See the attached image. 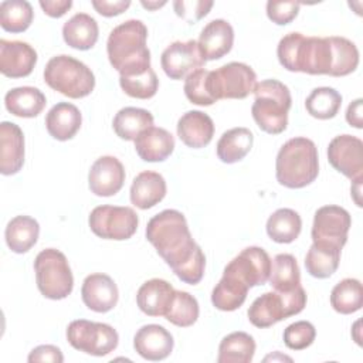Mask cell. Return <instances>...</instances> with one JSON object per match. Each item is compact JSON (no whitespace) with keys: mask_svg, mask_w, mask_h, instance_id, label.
<instances>
[{"mask_svg":"<svg viewBox=\"0 0 363 363\" xmlns=\"http://www.w3.org/2000/svg\"><path fill=\"white\" fill-rule=\"evenodd\" d=\"M213 4V1L204 0H176L173 1V9L179 17L186 20L189 24H194L207 16Z\"/></svg>","mask_w":363,"mask_h":363,"instance_id":"cell-45","label":"cell"},{"mask_svg":"<svg viewBox=\"0 0 363 363\" xmlns=\"http://www.w3.org/2000/svg\"><path fill=\"white\" fill-rule=\"evenodd\" d=\"M35 62L37 52L28 43L0 40V71L4 77H27L31 74Z\"/></svg>","mask_w":363,"mask_h":363,"instance_id":"cell-16","label":"cell"},{"mask_svg":"<svg viewBox=\"0 0 363 363\" xmlns=\"http://www.w3.org/2000/svg\"><path fill=\"white\" fill-rule=\"evenodd\" d=\"M166 190V180L160 173L152 170L140 172L130 186V203L140 210L152 208L164 199Z\"/></svg>","mask_w":363,"mask_h":363,"instance_id":"cell-22","label":"cell"},{"mask_svg":"<svg viewBox=\"0 0 363 363\" xmlns=\"http://www.w3.org/2000/svg\"><path fill=\"white\" fill-rule=\"evenodd\" d=\"M0 172L11 176L20 172L24 164V135L13 122L0 123Z\"/></svg>","mask_w":363,"mask_h":363,"instance_id":"cell-20","label":"cell"},{"mask_svg":"<svg viewBox=\"0 0 363 363\" xmlns=\"http://www.w3.org/2000/svg\"><path fill=\"white\" fill-rule=\"evenodd\" d=\"M82 115L79 109L69 102H58L45 116V128L48 133L57 140L72 139L79 130Z\"/></svg>","mask_w":363,"mask_h":363,"instance_id":"cell-25","label":"cell"},{"mask_svg":"<svg viewBox=\"0 0 363 363\" xmlns=\"http://www.w3.org/2000/svg\"><path fill=\"white\" fill-rule=\"evenodd\" d=\"M204 268H206V257L199 247L196 252L190 257L189 261H186L182 267H179L174 274L176 277L190 285H196L203 279L204 275Z\"/></svg>","mask_w":363,"mask_h":363,"instance_id":"cell-44","label":"cell"},{"mask_svg":"<svg viewBox=\"0 0 363 363\" xmlns=\"http://www.w3.org/2000/svg\"><path fill=\"white\" fill-rule=\"evenodd\" d=\"M319 160L316 145L303 136L285 142L275 160V176L281 186L302 189L318 177Z\"/></svg>","mask_w":363,"mask_h":363,"instance_id":"cell-2","label":"cell"},{"mask_svg":"<svg viewBox=\"0 0 363 363\" xmlns=\"http://www.w3.org/2000/svg\"><path fill=\"white\" fill-rule=\"evenodd\" d=\"M94 9L104 17H113L123 13L129 6V0H92Z\"/></svg>","mask_w":363,"mask_h":363,"instance_id":"cell-48","label":"cell"},{"mask_svg":"<svg viewBox=\"0 0 363 363\" xmlns=\"http://www.w3.org/2000/svg\"><path fill=\"white\" fill-rule=\"evenodd\" d=\"M40 7L44 10V13L52 18L62 17L71 7V0H41Z\"/></svg>","mask_w":363,"mask_h":363,"instance_id":"cell-49","label":"cell"},{"mask_svg":"<svg viewBox=\"0 0 363 363\" xmlns=\"http://www.w3.org/2000/svg\"><path fill=\"white\" fill-rule=\"evenodd\" d=\"M299 7L301 3L298 1H268L267 16L272 23L278 26H285L298 16Z\"/></svg>","mask_w":363,"mask_h":363,"instance_id":"cell-46","label":"cell"},{"mask_svg":"<svg viewBox=\"0 0 363 363\" xmlns=\"http://www.w3.org/2000/svg\"><path fill=\"white\" fill-rule=\"evenodd\" d=\"M98 23L86 13H77L62 26L64 41L75 50H89L98 41Z\"/></svg>","mask_w":363,"mask_h":363,"instance_id":"cell-26","label":"cell"},{"mask_svg":"<svg viewBox=\"0 0 363 363\" xmlns=\"http://www.w3.org/2000/svg\"><path fill=\"white\" fill-rule=\"evenodd\" d=\"M173 345L170 332L156 323L142 326L133 337V347L138 354L150 362L166 359L172 353Z\"/></svg>","mask_w":363,"mask_h":363,"instance_id":"cell-18","label":"cell"},{"mask_svg":"<svg viewBox=\"0 0 363 363\" xmlns=\"http://www.w3.org/2000/svg\"><path fill=\"white\" fill-rule=\"evenodd\" d=\"M208 72L204 68L196 69L193 72H190L186 79H184V94L186 98L196 105L200 106H210L214 102H217L208 91V85H207V78H208Z\"/></svg>","mask_w":363,"mask_h":363,"instance_id":"cell-42","label":"cell"},{"mask_svg":"<svg viewBox=\"0 0 363 363\" xmlns=\"http://www.w3.org/2000/svg\"><path fill=\"white\" fill-rule=\"evenodd\" d=\"M112 126L121 139L135 140L143 130L153 126V115L142 108L126 106L118 111Z\"/></svg>","mask_w":363,"mask_h":363,"instance_id":"cell-32","label":"cell"},{"mask_svg":"<svg viewBox=\"0 0 363 363\" xmlns=\"http://www.w3.org/2000/svg\"><path fill=\"white\" fill-rule=\"evenodd\" d=\"M199 313V302L193 295L186 291H174L164 318L179 328H189L196 323Z\"/></svg>","mask_w":363,"mask_h":363,"instance_id":"cell-41","label":"cell"},{"mask_svg":"<svg viewBox=\"0 0 363 363\" xmlns=\"http://www.w3.org/2000/svg\"><path fill=\"white\" fill-rule=\"evenodd\" d=\"M47 104L45 95L34 86H17L4 96L6 109L18 118H34L43 112Z\"/></svg>","mask_w":363,"mask_h":363,"instance_id":"cell-27","label":"cell"},{"mask_svg":"<svg viewBox=\"0 0 363 363\" xmlns=\"http://www.w3.org/2000/svg\"><path fill=\"white\" fill-rule=\"evenodd\" d=\"M177 136L189 147H204L214 136L213 119L201 111H189L177 122Z\"/></svg>","mask_w":363,"mask_h":363,"instance_id":"cell-21","label":"cell"},{"mask_svg":"<svg viewBox=\"0 0 363 363\" xmlns=\"http://www.w3.org/2000/svg\"><path fill=\"white\" fill-rule=\"evenodd\" d=\"M204 62L199 44L194 40L174 41L164 48L160 57L162 68L170 79H183L190 72L200 69Z\"/></svg>","mask_w":363,"mask_h":363,"instance_id":"cell-14","label":"cell"},{"mask_svg":"<svg viewBox=\"0 0 363 363\" xmlns=\"http://www.w3.org/2000/svg\"><path fill=\"white\" fill-rule=\"evenodd\" d=\"M38 291L48 299L67 298L74 288V277L67 257L55 248L43 250L34 261Z\"/></svg>","mask_w":363,"mask_h":363,"instance_id":"cell-6","label":"cell"},{"mask_svg":"<svg viewBox=\"0 0 363 363\" xmlns=\"http://www.w3.org/2000/svg\"><path fill=\"white\" fill-rule=\"evenodd\" d=\"M302 230L301 216L292 208H278L267 221L268 237L279 244H289L298 238Z\"/></svg>","mask_w":363,"mask_h":363,"instance_id":"cell-34","label":"cell"},{"mask_svg":"<svg viewBox=\"0 0 363 363\" xmlns=\"http://www.w3.org/2000/svg\"><path fill=\"white\" fill-rule=\"evenodd\" d=\"M40 225L30 216H17L6 227L4 237L9 248L16 254L27 252L38 240Z\"/></svg>","mask_w":363,"mask_h":363,"instance_id":"cell-31","label":"cell"},{"mask_svg":"<svg viewBox=\"0 0 363 363\" xmlns=\"http://www.w3.org/2000/svg\"><path fill=\"white\" fill-rule=\"evenodd\" d=\"M254 95L251 113L258 128L271 135L282 133L292 105L289 88L278 79H264L255 85Z\"/></svg>","mask_w":363,"mask_h":363,"instance_id":"cell-4","label":"cell"},{"mask_svg":"<svg viewBox=\"0 0 363 363\" xmlns=\"http://www.w3.org/2000/svg\"><path fill=\"white\" fill-rule=\"evenodd\" d=\"M30 363L34 362H52V363H62L64 362V356L62 352L60 350V347L54 346V345H41L34 347L27 359Z\"/></svg>","mask_w":363,"mask_h":363,"instance_id":"cell-47","label":"cell"},{"mask_svg":"<svg viewBox=\"0 0 363 363\" xmlns=\"http://www.w3.org/2000/svg\"><path fill=\"white\" fill-rule=\"evenodd\" d=\"M44 81L54 91L72 98L88 96L95 88L94 72L71 55L52 57L44 69Z\"/></svg>","mask_w":363,"mask_h":363,"instance_id":"cell-5","label":"cell"},{"mask_svg":"<svg viewBox=\"0 0 363 363\" xmlns=\"http://www.w3.org/2000/svg\"><path fill=\"white\" fill-rule=\"evenodd\" d=\"M330 305L342 315L357 312L363 305V288L360 281L345 278L336 284L330 292Z\"/></svg>","mask_w":363,"mask_h":363,"instance_id":"cell-37","label":"cell"},{"mask_svg":"<svg viewBox=\"0 0 363 363\" xmlns=\"http://www.w3.org/2000/svg\"><path fill=\"white\" fill-rule=\"evenodd\" d=\"M342 248L326 244L313 242L305 257V268L309 275L323 279L333 275L339 267Z\"/></svg>","mask_w":363,"mask_h":363,"instance_id":"cell-29","label":"cell"},{"mask_svg":"<svg viewBox=\"0 0 363 363\" xmlns=\"http://www.w3.org/2000/svg\"><path fill=\"white\" fill-rule=\"evenodd\" d=\"M81 296L88 309L105 313L116 306L119 292L115 281L109 275L98 272L88 275L84 279Z\"/></svg>","mask_w":363,"mask_h":363,"instance_id":"cell-17","label":"cell"},{"mask_svg":"<svg viewBox=\"0 0 363 363\" xmlns=\"http://www.w3.org/2000/svg\"><path fill=\"white\" fill-rule=\"evenodd\" d=\"M140 4H142L145 9H147V10H156V9L162 7V6H164L166 1H164V0H163V1H145V0H142Z\"/></svg>","mask_w":363,"mask_h":363,"instance_id":"cell-51","label":"cell"},{"mask_svg":"<svg viewBox=\"0 0 363 363\" xmlns=\"http://www.w3.org/2000/svg\"><path fill=\"white\" fill-rule=\"evenodd\" d=\"M123 183L125 169L115 156H101L91 166L88 184L95 196L111 197L122 189Z\"/></svg>","mask_w":363,"mask_h":363,"instance_id":"cell-15","label":"cell"},{"mask_svg":"<svg viewBox=\"0 0 363 363\" xmlns=\"http://www.w3.org/2000/svg\"><path fill=\"white\" fill-rule=\"evenodd\" d=\"M147 28L140 20H128L116 26L108 37L106 52L111 65L121 74L135 68L150 67L146 45Z\"/></svg>","mask_w":363,"mask_h":363,"instance_id":"cell-3","label":"cell"},{"mask_svg":"<svg viewBox=\"0 0 363 363\" xmlns=\"http://www.w3.org/2000/svg\"><path fill=\"white\" fill-rule=\"evenodd\" d=\"M254 143L252 132L247 128H233L225 130L217 142V156L223 163L231 164L242 160Z\"/></svg>","mask_w":363,"mask_h":363,"instance_id":"cell-28","label":"cell"},{"mask_svg":"<svg viewBox=\"0 0 363 363\" xmlns=\"http://www.w3.org/2000/svg\"><path fill=\"white\" fill-rule=\"evenodd\" d=\"M34 17L33 7L26 0H4L0 3V26L9 33L26 31Z\"/></svg>","mask_w":363,"mask_h":363,"instance_id":"cell-39","label":"cell"},{"mask_svg":"<svg viewBox=\"0 0 363 363\" xmlns=\"http://www.w3.org/2000/svg\"><path fill=\"white\" fill-rule=\"evenodd\" d=\"M234 43V30L223 18L211 20L204 26L199 37V48L204 61L220 60L228 54Z\"/></svg>","mask_w":363,"mask_h":363,"instance_id":"cell-19","label":"cell"},{"mask_svg":"<svg viewBox=\"0 0 363 363\" xmlns=\"http://www.w3.org/2000/svg\"><path fill=\"white\" fill-rule=\"evenodd\" d=\"M332 45V71L330 77H345L352 74L359 65V50L345 37H329Z\"/></svg>","mask_w":363,"mask_h":363,"instance_id":"cell-40","label":"cell"},{"mask_svg":"<svg viewBox=\"0 0 363 363\" xmlns=\"http://www.w3.org/2000/svg\"><path fill=\"white\" fill-rule=\"evenodd\" d=\"M135 150L145 162H163L174 150V138L164 128L150 126L135 139Z\"/></svg>","mask_w":363,"mask_h":363,"instance_id":"cell-23","label":"cell"},{"mask_svg":"<svg viewBox=\"0 0 363 363\" xmlns=\"http://www.w3.org/2000/svg\"><path fill=\"white\" fill-rule=\"evenodd\" d=\"M119 85L132 98L149 99L159 89V79L152 67L135 68L119 74Z\"/></svg>","mask_w":363,"mask_h":363,"instance_id":"cell-33","label":"cell"},{"mask_svg":"<svg viewBox=\"0 0 363 363\" xmlns=\"http://www.w3.org/2000/svg\"><path fill=\"white\" fill-rule=\"evenodd\" d=\"M255 353V340L245 332H233L218 346V363H250Z\"/></svg>","mask_w":363,"mask_h":363,"instance_id":"cell-35","label":"cell"},{"mask_svg":"<svg viewBox=\"0 0 363 363\" xmlns=\"http://www.w3.org/2000/svg\"><path fill=\"white\" fill-rule=\"evenodd\" d=\"M248 289V285L241 279L231 274L223 272V278L211 292V303L214 308L224 312L235 311L245 302Z\"/></svg>","mask_w":363,"mask_h":363,"instance_id":"cell-30","label":"cell"},{"mask_svg":"<svg viewBox=\"0 0 363 363\" xmlns=\"http://www.w3.org/2000/svg\"><path fill=\"white\" fill-rule=\"evenodd\" d=\"M328 160L333 169L350 180L363 179V142L352 135H339L328 146Z\"/></svg>","mask_w":363,"mask_h":363,"instance_id":"cell-13","label":"cell"},{"mask_svg":"<svg viewBox=\"0 0 363 363\" xmlns=\"http://www.w3.org/2000/svg\"><path fill=\"white\" fill-rule=\"evenodd\" d=\"M362 105H363L362 98H357V99H354V101L347 106V111H346V121H347V123H349L350 126H353V128H357V129H362V128H363Z\"/></svg>","mask_w":363,"mask_h":363,"instance_id":"cell-50","label":"cell"},{"mask_svg":"<svg viewBox=\"0 0 363 363\" xmlns=\"http://www.w3.org/2000/svg\"><path fill=\"white\" fill-rule=\"evenodd\" d=\"M67 340L79 352L92 356H106L116 349L119 336L108 323L77 319L67 328Z\"/></svg>","mask_w":363,"mask_h":363,"instance_id":"cell-9","label":"cell"},{"mask_svg":"<svg viewBox=\"0 0 363 363\" xmlns=\"http://www.w3.org/2000/svg\"><path fill=\"white\" fill-rule=\"evenodd\" d=\"M316 337L315 326L308 320H298L286 326L284 330V343L292 350H303L309 347Z\"/></svg>","mask_w":363,"mask_h":363,"instance_id":"cell-43","label":"cell"},{"mask_svg":"<svg viewBox=\"0 0 363 363\" xmlns=\"http://www.w3.org/2000/svg\"><path fill=\"white\" fill-rule=\"evenodd\" d=\"M306 305V292L296 286L289 292H265L248 308V319L257 328H269L277 322L298 315Z\"/></svg>","mask_w":363,"mask_h":363,"instance_id":"cell-7","label":"cell"},{"mask_svg":"<svg viewBox=\"0 0 363 363\" xmlns=\"http://www.w3.org/2000/svg\"><path fill=\"white\" fill-rule=\"evenodd\" d=\"M342 106V95L330 86H319L312 89L305 101L308 113L316 119H332Z\"/></svg>","mask_w":363,"mask_h":363,"instance_id":"cell-38","label":"cell"},{"mask_svg":"<svg viewBox=\"0 0 363 363\" xmlns=\"http://www.w3.org/2000/svg\"><path fill=\"white\" fill-rule=\"evenodd\" d=\"M146 238L174 272L196 252L199 245L191 237L186 217L177 210H163L152 217Z\"/></svg>","mask_w":363,"mask_h":363,"instance_id":"cell-1","label":"cell"},{"mask_svg":"<svg viewBox=\"0 0 363 363\" xmlns=\"http://www.w3.org/2000/svg\"><path fill=\"white\" fill-rule=\"evenodd\" d=\"M268 281L277 292H289L301 285V272L295 257L291 254L275 255L271 261Z\"/></svg>","mask_w":363,"mask_h":363,"instance_id":"cell-36","label":"cell"},{"mask_svg":"<svg viewBox=\"0 0 363 363\" xmlns=\"http://www.w3.org/2000/svg\"><path fill=\"white\" fill-rule=\"evenodd\" d=\"M352 218L347 210L339 206H323L316 210L312 224V241L326 242L343 248Z\"/></svg>","mask_w":363,"mask_h":363,"instance_id":"cell-11","label":"cell"},{"mask_svg":"<svg viewBox=\"0 0 363 363\" xmlns=\"http://www.w3.org/2000/svg\"><path fill=\"white\" fill-rule=\"evenodd\" d=\"M91 231L104 238L122 241L130 238L139 224L138 214L130 207L122 206H98L88 218Z\"/></svg>","mask_w":363,"mask_h":363,"instance_id":"cell-10","label":"cell"},{"mask_svg":"<svg viewBox=\"0 0 363 363\" xmlns=\"http://www.w3.org/2000/svg\"><path fill=\"white\" fill-rule=\"evenodd\" d=\"M174 291L176 289L164 279H149L143 282L142 286L138 289V306L147 316H164L174 295Z\"/></svg>","mask_w":363,"mask_h":363,"instance_id":"cell-24","label":"cell"},{"mask_svg":"<svg viewBox=\"0 0 363 363\" xmlns=\"http://www.w3.org/2000/svg\"><path fill=\"white\" fill-rule=\"evenodd\" d=\"M271 271V258L261 247H247L234 257L224 268V272L231 274L251 286L264 285L268 281Z\"/></svg>","mask_w":363,"mask_h":363,"instance_id":"cell-12","label":"cell"},{"mask_svg":"<svg viewBox=\"0 0 363 363\" xmlns=\"http://www.w3.org/2000/svg\"><path fill=\"white\" fill-rule=\"evenodd\" d=\"M207 85L216 99H244L254 92L257 74L244 62H228L208 72Z\"/></svg>","mask_w":363,"mask_h":363,"instance_id":"cell-8","label":"cell"}]
</instances>
